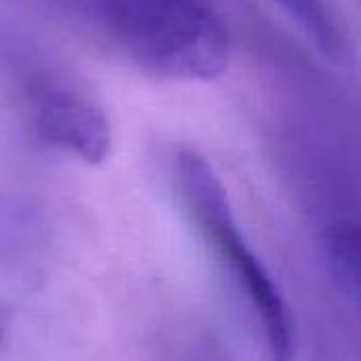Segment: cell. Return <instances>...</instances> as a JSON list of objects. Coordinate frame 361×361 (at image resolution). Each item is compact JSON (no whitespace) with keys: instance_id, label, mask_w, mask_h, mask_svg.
Returning <instances> with one entry per match:
<instances>
[{"instance_id":"obj_5","label":"cell","mask_w":361,"mask_h":361,"mask_svg":"<svg viewBox=\"0 0 361 361\" xmlns=\"http://www.w3.org/2000/svg\"><path fill=\"white\" fill-rule=\"evenodd\" d=\"M324 247L328 262L336 277L361 296V224L360 222H336L326 231Z\"/></svg>"},{"instance_id":"obj_1","label":"cell","mask_w":361,"mask_h":361,"mask_svg":"<svg viewBox=\"0 0 361 361\" xmlns=\"http://www.w3.org/2000/svg\"><path fill=\"white\" fill-rule=\"evenodd\" d=\"M95 30L133 66L171 80H209L231 61V34L209 0H82Z\"/></svg>"},{"instance_id":"obj_2","label":"cell","mask_w":361,"mask_h":361,"mask_svg":"<svg viewBox=\"0 0 361 361\" xmlns=\"http://www.w3.org/2000/svg\"><path fill=\"white\" fill-rule=\"evenodd\" d=\"M173 180L192 228L245 298L262 332L269 361H294L296 328L290 307L271 271L241 231L222 180L207 159L190 148L176 152Z\"/></svg>"},{"instance_id":"obj_3","label":"cell","mask_w":361,"mask_h":361,"mask_svg":"<svg viewBox=\"0 0 361 361\" xmlns=\"http://www.w3.org/2000/svg\"><path fill=\"white\" fill-rule=\"evenodd\" d=\"M32 114L38 135L91 165L110 154L112 131L104 110L78 89L42 82L32 89Z\"/></svg>"},{"instance_id":"obj_4","label":"cell","mask_w":361,"mask_h":361,"mask_svg":"<svg viewBox=\"0 0 361 361\" xmlns=\"http://www.w3.org/2000/svg\"><path fill=\"white\" fill-rule=\"evenodd\" d=\"M283 11L322 51L338 55L343 51V36L334 13L326 0H269Z\"/></svg>"}]
</instances>
